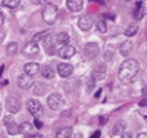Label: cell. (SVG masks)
<instances>
[{"label": "cell", "mask_w": 147, "mask_h": 138, "mask_svg": "<svg viewBox=\"0 0 147 138\" xmlns=\"http://www.w3.org/2000/svg\"><path fill=\"white\" fill-rule=\"evenodd\" d=\"M71 138H84V137H82L81 132H75V134H72V135H71Z\"/></svg>", "instance_id": "33"}, {"label": "cell", "mask_w": 147, "mask_h": 138, "mask_svg": "<svg viewBox=\"0 0 147 138\" xmlns=\"http://www.w3.org/2000/svg\"><path fill=\"white\" fill-rule=\"evenodd\" d=\"M121 138H132V134L131 132H124L121 135Z\"/></svg>", "instance_id": "32"}, {"label": "cell", "mask_w": 147, "mask_h": 138, "mask_svg": "<svg viewBox=\"0 0 147 138\" xmlns=\"http://www.w3.org/2000/svg\"><path fill=\"white\" fill-rule=\"evenodd\" d=\"M40 48H38V44L34 43V41H30L25 47H24V55L28 56V57H35L37 55H38Z\"/></svg>", "instance_id": "6"}, {"label": "cell", "mask_w": 147, "mask_h": 138, "mask_svg": "<svg viewBox=\"0 0 147 138\" xmlns=\"http://www.w3.org/2000/svg\"><path fill=\"white\" fill-rule=\"evenodd\" d=\"M32 84H34L32 78L28 77V75H21V77L18 78V85L21 87V88H30Z\"/></svg>", "instance_id": "13"}, {"label": "cell", "mask_w": 147, "mask_h": 138, "mask_svg": "<svg viewBox=\"0 0 147 138\" xmlns=\"http://www.w3.org/2000/svg\"><path fill=\"white\" fill-rule=\"evenodd\" d=\"M6 109L7 112H10V115L16 113V112L21 109V100L18 96H9L6 100Z\"/></svg>", "instance_id": "5"}, {"label": "cell", "mask_w": 147, "mask_h": 138, "mask_svg": "<svg viewBox=\"0 0 147 138\" xmlns=\"http://www.w3.org/2000/svg\"><path fill=\"white\" fill-rule=\"evenodd\" d=\"M0 116H2V109H0Z\"/></svg>", "instance_id": "42"}, {"label": "cell", "mask_w": 147, "mask_h": 138, "mask_svg": "<svg viewBox=\"0 0 147 138\" xmlns=\"http://www.w3.org/2000/svg\"><path fill=\"white\" fill-rule=\"evenodd\" d=\"M96 28H97V31H99V32L105 34V32H106V30H107V25H106V22H105V21H99V22L96 24Z\"/></svg>", "instance_id": "28"}, {"label": "cell", "mask_w": 147, "mask_h": 138, "mask_svg": "<svg viewBox=\"0 0 147 138\" xmlns=\"http://www.w3.org/2000/svg\"><path fill=\"white\" fill-rule=\"evenodd\" d=\"M72 72H74V68H72V65H69V63H60V65L57 66V73H59L62 78L71 77Z\"/></svg>", "instance_id": "10"}, {"label": "cell", "mask_w": 147, "mask_h": 138, "mask_svg": "<svg viewBox=\"0 0 147 138\" xmlns=\"http://www.w3.org/2000/svg\"><path fill=\"white\" fill-rule=\"evenodd\" d=\"M16 52H18V44H16L15 41L9 43L7 47H6V53H7L9 56H13V55H16Z\"/></svg>", "instance_id": "26"}, {"label": "cell", "mask_w": 147, "mask_h": 138, "mask_svg": "<svg viewBox=\"0 0 147 138\" xmlns=\"http://www.w3.org/2000/svg\"><path fill=\"white\" fill-rule=\"evenodd\" d=\"M3 122H5V125L7 127V125H10L13 120H12V116H5V118H3Z\"/></svg>", "instance_id": "29"}, {"label": "cell", "mask_w": 147, "mask_h": 138, "mask_svg": "<svg viewBox=\"0 0 147 138\" xmlns=\"http://www.w3.org/2000/svg\"><path fill=\"white\" fill-rule=\"evenodd\" d=\"M49 37H50V30H46V31H41V32H38V34H35L34 35V43H37V41H43V40H47Z\"/></svg>", "instance_id": "21"}, {"label": "cell", "mask_w": 147, "mask_h": 138, "mask_svg": "<svg viewBox=\"0 0 147 138\" xmlns=\"http://www.w3.org/2000/svg\"><path fill=\"white\" fill-rule=\"evenodd\" d=\"M30 129H31V127L28 125V122H27V123H24L22 127H21V131H30Z\"/></svg>", "instance_id": "31"}, {"label": "cell", "mask_w": 147, "mask_h": 138, "mask_svg": "<svg viewBox=\"0 0 147 138\" xmlns=\"http://www.w3.org/2000/svg\"><path fill=\"white\" fill-rule=\"evenodd\" d=\"M55 43L59 44L60 47L68 46V43H69V35H68L66 32H60V34H57V35H56V38H55Z\"/></svg>", "instance_id": "15"}, {"label": "cell", "mask_w": 147, "mask_h": 138, "mask_svg": "<svg viewBox=\"0 0 147 138\" xmlns=\"http://www.w3.org/2000/svg\"><path fill=\"white\" fill-rule=\"evenodd\" d=\"M40 72H41L43 77L47 78V79H52V78L55 77V71H53V68H52L50 65H44V66H41Z\"/></svg>", "instance_id": "17"}, {"label": "cell", "mask_w": 147, "mask_h": 138, "mask_svg": "<svg viewBox=\"0 0 147 138\" xmlns=\"http://www.w3.org/2000/svg\"><path fill=\"white\" fill-rule=\"evenodd\" d=\"M44 47H46V52H47V55H55V53H57V48H56V43L55 41H52L50 38H47V40H44Z\"/></svg>", "instance_id": "16"}, {"label": "cell", "mask_w": 147, "mask_h": 138, "mask_svg": "<svg viewBox=\"0 0 147 138\" xmlns=\"http://www.w3.org/2000/svg\"><path fill=\"white\" fill-rule=\"evenodd\" d=\"M100 122H102V125H105V122H106V118H103V116H102V118H100Z\"/></svg>", "instance_id": "39"}, {"label": "cell", "mask_w": 147, "mask_h": 138, "mask_svg": "<svg viewBox=\"0 0 147 138\" xmlns=\"http://www.w3.org/2000/svg\"><path fill=\"white\" fill-rule=\"evenodd\" d=\"M119 50H121V55L128 56V55L132 52V41H124V43L121 44Z\"/></svg>", "instance_id": "19"}, {"label": "cell", "mask_w": 147, "mask_h": 138, "mask_svg": "<svg viewBox=\"0 0 147 138\" xmlns=\"http://www.w3.org/2000/svg\"><path fill=\"white\" fill-rule=\"evenodd\" d=\"M3 21H5V18H3L2 13H0V28H2V25H3Z\"/></svg>", "instance_id": "37"}, {"label": "cell", "mask_w": 147, "mask_h": 138, "mask_svg": "<svg viewBox=\"0 0 147 138\" xmlns=\"http://www.w3.org/2000/svg\"><path fill=\"white\" fill-rule=\"evenodd\" d=\"M82 5H84L82 0H68V2H66L68 9L72 10V12H80L82 9Z\"/></svg>", "instance_id": "14"}, {"label": "cell", "mask_w": 147, "mask_h": 138, "mask_svg": "<svg viewBox=\"0 0 147 138\" xmlns=\"http://www.w3.org/2000/svg\"><path fill=\"white\" fill-rule=\"evenodd\" d=\"M91 138H100V132L97 131V132H94L93 135H91Z\"/></svg>", "instance_id": "36"}, {"label": "cell", "mask_w": 147, "mask_h": 138, "mask_svg": "<svg viewBox=\"0 0 147 138\" xmlns=\"http://www.w3.org/2000/svg\"><path fill=\"white\" fill-rule=\"evenodd\" d=\"M27 109H28L30 113L32 116H35V118H38V116L43 115V106H41V103L38 102V100H34V98L28 100L27 102Z\"/></svg>", "instance_id": "4"}, {"label": "cell", "mask_w": 147, "mask_h": 138, "mask_svg": "<svg viewBox=\"0 0 147 138\" xmlns=\"http://www.w3.org/2000/svg\"><path fill=\"white\" fill-rule=\"evenodd\" d=\"M124 129H125V123L119 122V123H116L115 127H113L112 135H122V134H124Z\"/></svg>", "instance_id": "25"}, {"label": "cell", "mask_w": 147, "mask_h": 138, "mask_svg": "<svg viewBox=\"0 0 147 138\" xmlns=\"http://www.w3.org/2000/svg\"><path fill=\"white\" fill-rule=\"evenodd\" d=\"M40 65L35 63V62H30V63H27L25 66H24V71H25V75H28V77H35L37 73L40 72Z\"/></svg>", "instance_id": "8"}, {"label": "cell", "mask_w": 147, "mask_h": 138, "mask_svg": "<svg viewBox=\"0 0 147 138\" xmlns=\"http://www.w3.org/2000/svg\"><path fill=\"white\" fill-rule=\"evenodd\" d=\"M91 25H93V21H91V18H88V16H82V18H80V21H78V27L82 30V31H90L91 30Z\"/></svg>", "instance_id": "12"}, {"label": "cell", "mask_w": 147, "mask_h": 138, "mask_svg": "<svg viewBox=\"0 0 147 138\" xmlns=\"http://www.w3.org/2000/svg\"><path fill=\"white\" fill-rule=\"evenodd\" d=\"M7 132H9V135H18L19 132H21V127L18 123H15V122H12L10 125H7Z\"/></svg>", "instance_id": "23"}, {"label": "cell", "mask_w": 147, "mask_h": 138, "mask_svg": "<svg viewBox=\"0 0 147 138\" xmlns=\"http://www.w3.org/2000/svg\"><path fill=\"white\" fill-rule=\"evenodd\" d=\"M106 77V66H99L97 69L93 71V78L97 79V81H100Z\"/></svg>", "instance_id": "18"}, {"label": "cell", "mask_w": 147, "mask_h": 138, "mask_svg": "<svg viewBox=\"0 0 147 138\" xmlns=\"http://www.w3.org/2000/svg\"><path fill=\"white\" fill-rule=\"evenodd\" d=\"M137 31H138V25L137 24H131V25H128V27H127V30L124 31V34L127 37H132V35L137 34Z\"/></svg>", "instance_id": "24"}, {"label": "cell", "mask_w": 147, "mask_h": 138, "mask_svg": "<svg viewBox=\"0 0 147 138\" xmlns=\"http://www.w3.org/2000/svg\"><path fill=\"white\" fill-rule=\"evenodd\" d=\"M57 55L62 57V59H69L72 57L74 55H75V47H72V46H63V47H60L57 50Z\"/></svg>", "instance_id": "9"}, {"label": "cell", "mask_w": 147, "mask_h": 138, "mask_svg": "<svg viewBox=\"0 0 147 138\" xmlns=\"http://www.w3.org/2000/svg\"><path fill=\"white\" fill-rule=\"evenodd\" d=\"M140 106H147V100H146V98L140 102Z\"/></svg>", "instance_id": "38"}, {"label": "cell", "mask_w": 147, "mask_h": 138, "mask_svg": "<svg viewBox=\"0 0 147 138\" xmlns=\"http://www.w3.org/2000/svg\"><path fill=\"white\" fill-rule=\"evenodd\" d=\"M137 138H147V132H140L137 135Z\"/></svg>", "instance_id": "35"}, {"label": "cell", "mask_w": 147, "mask_h": 138, "mask_svg": "<svg viewBox=\"0 0 147 138\" xmlns=\"http://www.w3.org/2000/svg\"><path fill=\"white\" fill-rule=\"evenodd\" d=\"M46 84H43V82H37V84H34V94L35 96H41V94H44L46 93Z\"/></svg>", "instance_id": "22"}, {"label": "cell", "mask_w": 147, "mask_h": 138, "mask_svg": "<svg viewBox=\"0 0 147 138\" xmlns=\"http://www.w3.org/2000/svg\"><path fill=\"white\" fill-rule=\"evenodd\" d=\"M34 127H35V128H41V127H43V123H41L38 119H35V122H34Z\"/></svg>", "instance_id": "34"}, {"label": "cell", "mask_w": 147, "mask_h": 138, "mask_svg": "<svg viewBox=\"0 0 147 138\" xmlns=\"http://www.w3.org/2000/svg\"><path fill=\"white\" fill-rule=\"evenodd\" d=\"M31 138H44V137H43V135H32Z\"/></svg>", "instance_id": "40"}, {"label": "cell", "mask_w": 147, "mask_h": 138, "mask_svg": "<svg viewBox=\"0 0 147 138\" xmlns=\"http://www.w3.org/2000/svg\"><path fill=\"white\" fill-rule=\"evenodd\" d=\"M144 13H146L144 3H141V2L136 3V7H134V10H132V16L136 18L137 21H140L141 18H144Z\"/></svg>", "instance_id": "11"}, {"label": "cell", "mask_w": 147, "mask_h": 138, "mask_svg": "<svg viewBox=\"0 0 147 138\" xmlns=\"http://www.w3.org/2000/svg\"><path fill=\"white\" fill-rule=\"evenodd\" d=\"M143 94H144V96H147V87H146V88H143Z\"/></svg>", "instance_id": "41"}, {"label": "cell", "mask_w": 147, "mask_h": 138, "mask_svg": "<svg viewBox=\"0 0 147 138\" xmlns=\"http://www.w3.org/2000/svg\"><path fill=\"white\" fill-rule=\"evenodd\" d=\"M138 71H140L138 62L134 59H127L119 68L118 78L122 84H131L134 78H136V75L138 73Z\"/></svg>", "instance_id": "1"}, {"label": "cell", "mask_w": 147, "mask_h": 138, "mask_svg": "<svg viewBox=\"0 0 147 138\" xmlns=\"http://www.w3.org/2000/svg\"><path fill=\"white\" fill-rule=\"evenodd\" d=\"M84 53H85V56L90 57V59L96 57L97 53H99V44H97V43H88V44H85Z\"/></svg>", "instance_id": "7"}, {"label": "cell", "mask_w": 147, "mask_h": 138, "mask_svg": "<svg viewBox=\"0 0 147 138\" xmlns=\"http://www.w3.org/2000/svg\"><path fill=\"white\" fill-rule=\"evenodd\" d=\"M2 5L6 6V7H9V9H16L21 3H19V0H3Z\"/></svg>", "instance_id": "27"}, {"label": "cell", "mask_w": 147, "mask_h": 138, "mask_svg": "<svg viewBox=\"0 0 147 138\" xmlns=\"http://www.w3.org/2000/svg\"><path fill=\"white\" fill-rule=\"evenodd\" d=\"M112 56H113V55H112V52H109V50H107V52L105 53V60H106V62H107V60H110V59H112Z\"/></svg>", "instance_id": "30"}, {"label": "cell", "mask_w": 147, "mask_h": 138, "mask_svg": "<svg viewBox=\"0 0 147 138\" xmlns=\"http://www.w3.org/2000/svg\"><path fill=\"white\" fill-rule=\"evenodd\" d=\"M41 16L44 19L46 24H55L56 18H57V7L53 5V3H47L46 6H43V10H41Z\"/></svg>", "instance_id": "2"}, {"label": "cell", "mask_w": 147, "mask_h": 138, "mask_svg": "<svg viewBox=\"0 0 147 138\" xmlns=\"http://www.w3.org/2000/svg\"><path fill=\"white\" fill-rule=\"evenodd\" d=\"M47 104H49V107L53 109V110H60V109L63 107V98H62V96H60V94L53 93V94L49 96Z\"/></svg>", "instance_id": "3"}, {"label": "cell", "mask_w": 147, "mask_h": 138, "mask_svg": "<svg viewBox=\"0 0 147 138\" xmlns=\"http://www.w3.org/2000/svg\"><path fill=\"white\" fill-rule=\"evenodd\" d=\"M72 135V128L69 127H65L62 129H59L57 134H56V138H69Z\"/></svg>", "instance_id": "20"}]
</instances>
